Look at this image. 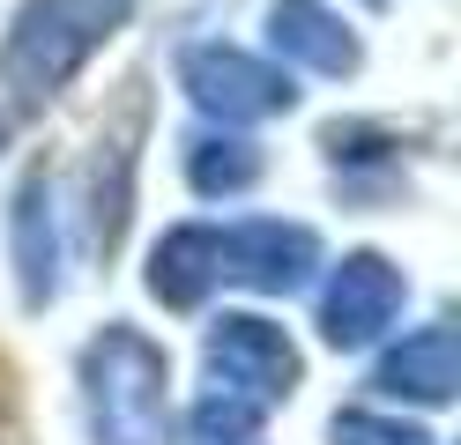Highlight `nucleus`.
Returning <instances> with one entry per match:
<instances>
[{"mask_svg": "<svg viewBox=\"0 0 461 445\" xmlns=\"http://www.w3.org/2000/svg\"><path fill=\"white\" fill-rule=\"evenodd\" d=\"M82 408L97 445H179L171 431V356L141 326L112 319L82 342Z\"/></svg>", "mask_w": 461, "mask_h": 445, "instance_id": "obj_2", "label": "nucleus"}, {"mask_svg": "<svg viewBox=\"0 0 461 445\" xmlns=\"http://www.w3.org/2000/svg\"><path fill=\"white\" fill-rule=\"evenodd\" d=\"M372 386L394 401H417V408H439L454 401V386H461V342H454V326H417V334H402L380 364H372Z\"/></svg>", "mask_w": 461, "mask_h": 445, "instance_id": "obj_9", "label": "nucleus"}, {"mask_svg": "<svg viewBox=\"0 0 461 445\" xmlns=\"http://www.w3.org/2000/svg\"><path fill=\"white\" fill-rule=\"evenodd\" d=\"M328 438H335V445H439L424 423H402V415H372V408H335Z\"/></svg>", "mask_w": 461, "mask_h": 445, "instance_id": "obj_13", "label": "nucleus"}, {"mask_svg": "<svg viewBox=\"0 0 461 445\" xmlns=\"http://www.w3.org/2000/svg\"><path fill=\"white\" fill-rule=\"evenodd\" d=\"M201 356H209V386H230V394H246L261 408L291 401L298 378H305L298 342L283 334L276 319H261V312H223L209 326V342H201Z\"/></svg>", "mask_w": 461, "mask_h": 445, "instance_id": "obj_4", "label": "nucleus"}, {"mask_svg": "<svg viewBox=\"0 0 461 445\" xmlns=\"http://www.w3.org/2000/svg\"><path fill=\"white\" fill-rule=\"evenodd\" d=\"M216 282H223V230L179 223V230L157 237V253H149V297H157V305L194 312Z\"/></svg>", "mask_w": 461, "mask_h": 445, "instance_id": "obj_10", "label": "nucleus"}, {"mask_svg": "<svg viewBox=\"0 0 461 445\" xmlns=\"http://www.w3.org/2000/svg\"><path fill=\"white\" fill-rule=\"evenodd\" d=\"M8 253L23 312H45L60 297V223H52V171H31L8 200Z\"/></svg>", "mask_w": 461, "mask_h": 445, "instance_id": "obj_7", "label": "nucleus"}, {"mask_svg": "<svg viewBox=\"0 0 461 445\" xmlns=\"http://www.w3.org/2000/svg\"><path fill=\"white\" fill-rule=\"evenodd\" d=\"M179 89L209 119H223V127H253V119H276V111L298 104V89L276 59L246 52V45H223V38L179 52Z\"/></svg>", "mask_w": 461, "mask_h": 445, "instance_id": "obj_3", "label": "nucleus"}, {"mask_svg": "<svg viewBox=\"0 0 461 445\" xmlns=\"http://www.w3.org/2000/svg\"><path fill=\"white\" fill-rule=\"evenodd\" d=\"M141 0H23L8 38H0V89L8 104L38 111L90 67V59L127 30Z\"/></svg>", "mask_w": 461, "mask_h": 445, "instance_id": "obj_1", "label": "nucleus"}, {"mask_svg": "<svg viewBox=\"0 0 461 445\" xmlns=\"http://www.w3.org/2000/svg\"><path fill=\"white\" fill-rule=\"evenodd\" d=\"M402 297H410V282H402V267L387 253H350L321 289V342L328 349H372L402 319Z\"/></svg>", "mask_w": 461, "mask_h": 445, "instance_id": "obj_5", "label": "nucleus"}, {"mask_svg": "<svg viewBox=\"0 0 461 445\" xmlns=\"http://www.w3.org/2000/svg\"><path fill=\"white\" fill-rule=\"evenodd\" d=\"M268 45L305 75H357V30L328 0H268Z\"/></svg>", "mask_w": 461, "mask_h": 445, "instance_id": "obj_8", "label": "nucleus"}, {"mask_svg": "<svg viewBox=\"0 0 461 445\" xmlns=\"http://www.w3.org/2000/svg\"><path fill=\"white\" fill-rule=\"evenodd\" d=\"M261 415H268L261 401L230 394V386H209L186 415V445H253L261 438Z\"/></svg>", "mask_w": 461, "mask_h": 445, "instance_id": "obj_12", "label": "nucleus"}, {"mask_svg": "<svg viewBox=\"0 0 461 445\" xmlns=\"http://www.w3.org/2000/svg\"><path fill=\"white\" fill-rule=\"evenodd\" d=\"M253 178H261V148L253 141H239V134H201L194 148H186V186L201 193V200H230V193H246Z\"/></svg>", "mask_w": 461, "mask_h": 445, "instance_id": "obj_11", "label": "nucleus"}, {"mask_svg": "<svg viewBox=\"0 0 461 445\" xmlns=\"http://www.w3.org/2000/svg\"><path fill=\"white\" fill-rule=\"evenodd\" d=\"M321 267V237L305 223H230L223 230V282H246V289H268V297H291L312 282Z\"/></svg>", "mask_w": 461, "mask_h": 445, "instance_id": "obj_6", "label": "nucleus"}]
</instances>
